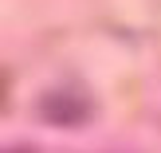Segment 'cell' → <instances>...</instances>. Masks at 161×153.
<instances>
[{"instance_id":"6da1fadb","label":"cell","mask_w":161,"mask_h":153,"mask_svg":"<svg viewBox=\"0 0 161 153\" xmlns=\"http://www.w3.org/2000/svg\"><path fill=\"white\" fill-rule=\"evenodd\" d=\"M43 114L51 118L55 126H75L79 118L86 114V102L71 98V94H55V98H47V102H43Z\"/></svg>"}]
</instances>
